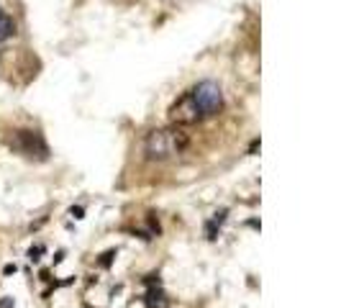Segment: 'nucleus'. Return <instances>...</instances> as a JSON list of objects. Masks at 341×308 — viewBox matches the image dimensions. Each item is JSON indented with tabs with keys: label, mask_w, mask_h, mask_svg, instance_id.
Instances as JSON below:
<instances>
[{
	"label": "nucleus",
	"mask_w": 341,
	"mask_h": 308,
	"mask_svg": "<svg viewBox=\"0 0 341 308\" xmlns=\"http://www.w3.org/2000/svg\"><path fill=\"white\" fill-rule=\"evenodd\" d=\"M144 303H146V308H167L169 305V300H167V295H164V290L157 285H151L149 290H146V298H144Z\"/></svg>",
	"instance_id": "5"
},
{
	"label": "nucleus",
	"mask_w": 341,
	"mask_h": 308,
	"mask_svg": "<svg viewBox=\"0 0 341 308\" xmlns=\"http://www.w3.org/2000/svg\"><path fill=\"white\" fill-rule=\"evenodd\" d=\"M257 149H259V139H254V141H251V146H249V154H254Z\"/></svg>",
	"instance_id": "12"
},
{
	"label": "nucleus",
	"mask_w": 341,
	"mask_h": 308,
	"mask_svg": "<svg viewBox=\"0 0 341 308\" xmlns=\"http://www.w3.org/2000/svg\"><path fill=\"white\" fill-rule=\"evenodd\" d=\"M226 216H229V211L221 208V211L205 223V237H208V239H216V237H218V228H221V223L226 221Z\"/></svg>",
	"instance_id": "6"
},
{
	"label": "nucleus",
	"mask_w": 341,
	"mask_h": 308,
	"mask_svg": "<svg viewBox=\"0 0 341 308\" xmlns=\"http://www.w3.org/2000/svg\"><path fill=\"white\" fill-rule=\"evenodd\" d=\"M169 119H172L177 126H187V124H198V121H203V115H200V110L195 108L190 93H185V95L169 108Z\"/></svg>",
	"instance_id": "4"
},
{
	"label": "nucleus",
	"mask_w": 341,
	"mask_h": 308,
	"mask_svg": "<svg viewBox=\"0 0 341 308\" xmlns=\"http://www.w3.org/2000/svg\"><path fill=\"white\" fill-rule=\"evenodd\" d=\"M0 308H13V298H3L0 300Z\"/></svg>",
	"instance_id": "9"
},
{
	"label": "nucleus",
	"mask_w": 341,
	"mask_h": 308,
	"mask_svg": "<svg viewBox=\"0 0 341 308\" xmlns=\"http://www.w3.org/2000/svg\"><path fill=\"white\" fill-rule=\"evenodd\" d=\"M16 33V23L11 16H6L3 11H0V42H6V38H11Z\"/></svg>",
	"instance_id": "7"
},
{
	"label": "nucleus",
	"mask_w": 341,
	"mask_h": 308,
	"mask_svg": "<svg viewBox=\"0 0 341 308\" xmlns=\"http://www.w3.org/2000/svg\"><path fill=\"white\" fill-rule=\"evenodd\" d=\"M69 213H72V216H74V218H82V213H85V211H82V208H80V206H77V208H72V211H69Z\"/></svg>",
	"instance_id": "10"
},
{
	"label": "nucleus",
	"mask_w": 341,
	"mask_h": 308,
	"mask_svg": "<svg viewBox=\"0 0 341 308\" xmlns=\"http://www.w3.org/2000/svg\"><path fill=\"white\" fill-rule=\"evenodd\" d=\"M187 93H190V98H193V103L200 110L203 119H210V115L221 113V108H223V90H221L218 83L203 80V83H198L193 90H187Z\"/></svg>",
	"instance_id": "2"
},
{
	"label": "nucleus",
	"mask_w": 341,
	"mask_h": 308,
	"mask_svg": "<svg viewBox=\"0 0 341 308\" xmlns=\"http://www.w3.org/2000/svg\"><path fill=\"white\" fill-rule=\"evenodd\" d=\"M41 252H44V247H36V249H31V252H28L31 262H33V259H39V254H41Z\"/></svg>",
	"instance_id": "8"
},
{
	"label": "nucleus",
	"mask_w": 341,
	"mask_h": 308,
	"mask_svg": "<svg viewBox=\"0 0 341 308\" xmlns=\"http://www.w3.org/2000/svg\"><path fill=\"white\" fill-rule=\"evenodd\" d=\"M3 273H6V275H13V273H16V264H6Z\"/></svg>",
	"instance_id": "11"
},
{
	"label": "nucleus",
	"mask_w": 341,
	"mask_h": 308,
	"mask_svg": "<svg viewBox=\"0 0 341 308\" xmlns=\"http://www.w3.org/2000/svg\"><path fill=\"white\" fill-rule=\"evenodd\" d=\"M13 146L28 160H39V162L49 160V146L39 131H16Z\"/></svg>",
	"instance_id": "3"
},
{
	"label": "nucleus",
	"mask_w": 341,
	"mask_h": 308,
	"mask_svg": "<svg viewBox=\"0 0 341 308\" xmlns=\"http://www.w3.org/2000/svg\"><path fill=\"white\" fill-rule=\"evenodd\" d=\"M190 146V136L182 126H167V129H154L149 131L144 139V151L149 160L154 162H164L172 157H180V154Z\"/></svg>",
	"instance_id": "1"
}]
</instances>
